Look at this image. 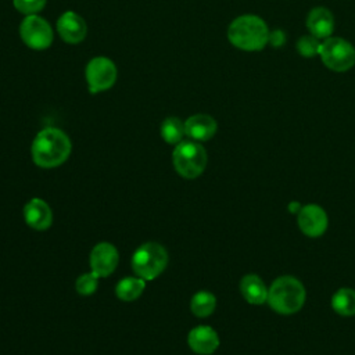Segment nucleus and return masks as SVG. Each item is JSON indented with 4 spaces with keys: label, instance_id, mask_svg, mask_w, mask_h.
<instances>
[{
    "label": "nucleus",
    "instance_id": "obj_12",
    "mask_svg": "<svg viewBox=\"0 0 355 355\" xmlns=\"http://www.w3.org/2000/svg\"><path fill=\"white\" fill-rule=\"evenodd\" d=\"M219 336L215 329L207 324L196 326L189 331L187 344L190 349L198 355H211L219 347Z\"/></svg>",
    "mask_w": 355,
    "mask_h": 355
},
{
    "label": "nucleus",
    "instance_id": "obj_18",
    "mask_svg": "<svg viewBox=\"0 0 355 355\" xmlns=\"http://www.w3.org/2000/svg\"><path fill=\"white\" fill-rule=\"evenodd\" d=\"M146 288V280L139 276L123 277L118 282L115 287V294L122 301H135L137 300Z\"/></svg>",
    "mask_w": 355,
    "mask_h": 355
},
{
    "label": "nucleus",
    "instance_id": "obj_6",
    "mask_svg": "<svg viewBox=\"0 0 355 355\" xmlns=\"http://www.w3.org/2000/svg\"><path fill=\"white\" fill-rule=\"evenodd\" d=\"M319 57L327 69L345 72L355 65V47L344 37L330 36L322 40Z\"/></svg>",
    "mask_w": 355,
    "mask_h": 355
},
{
    "label": "nucleus",
    "instance_id": "obj_17",
    "mask_svg": "<svg viewBox=\"0 0 355 355\" xmlns=\"http://www.w3.org/2000/svg\"><path fill=\"white\" fill-rule=\"evenodd\" d=\"M331 309L344 318L355 315V290L349 287L338 288L331 297Z\"/></svg>",
    "mask_w": 355,
    "mask_h": 355
},
{
    "label": "nucleus",
    "instance_id": "obj_20",
    "mask_svg": "<svg viewBox=\"0 0 355 355\" xmlns=\"http://www.w3.org/2000/svg\"><path fill=\"white\" fill-rule=\"evenodd\" d=\"M161 136L169 144H179L186 136L184 122L176 116H168L161 123Z\"/></svg>",
    "mask_w": 355,
    "mask_h": 355
},
{
    "label": "nucleus",
    "instance_id": "obj_3",
    "mask_svg": "<svg viewBox=\"0 0 355 355\" xmlns=\"http://www.w3.org/2000/svg\"><path fill=\"white\" fill-rule=\"evenodd\" d=\"M306 290L302 282L294 276L276 277L268 287V305L279 315H294L305 304Z\"/></svg>",
    "mask_w": 355,
    "mask_h": 355
},
{
    "label": "nucleus",
    "instance_id": "obj_10",
    "mask_svg": "<svg viewBox=\"0 0 355 355\" xmlns=\"http://www.w3.org/2000/svg\"><path fill=\"white\" fill-rule=\"evenodd\" d=\"M118 261V250L111 243H98L92 248L90 252V270L98 277H107L115 270Z\"/></svg>",
    "mask_w": 355,
    "mask_h": 355
},
{
    "label": "nucleus",
    "instance_id": "obj_9",
    "mask_svg": "<svg viewBox=\"0 0 355 355\" xmlns=\"http://www.w3.org/2000/svg\"><path fill=\"white\" fill-rule=\"evenodd\" d=\"M297 225L305 236L315 239L327 230L329 216L319 204H305L297 212Z\"/></svg>",
    "mask_w": 355,
    "mask_h": 355
},
{
    "label": "nucleus",
    "instance_id": "obj_11",
    "mask_svg": "<svg viewBox=\"0 0 355 355\" xmlns=\"http://www.w3.org/2000/svg\"><path fill=\"white\" fill-rule=\"evenodd\" d=\"M57 32L65 43L78 44L86 37L87 26L79 14L75 11H65L57 21Z\"/></svg>",
    "mask_w": 355,
    "mask_h": 355
},
{
    "label": "nucleus",
    "instance_id": "obj_1",
    "mask_svg": "<svg viewBox=\"0 0 355 355\" xmlns=\"http://www.w3.org/2000/svg\"><path fill=\"white\" fill-rule=\"evenodd\" d=\"M72 150L65 132L57 128H44L33 139L31 153L33 162L40 168H55L64 164Z\"/></svg>",
    "mask_w": 355,
    "mask_h": 355
},
{
    "label": "nucleus",
    "instance_id": "obj_22",
    "mask_svg": "<svg viewBox=\"0 0 355 355\" xmlns=\"http://www.w3.org/2000/svg\"><path fill=\"white\" fill-rule=\"evenodd\" d=\"M98 276L94 275L92 270L89 273L80 275L75 282V288L80 295H92L96 293L98 287Z\"/></svg>",
    "mask_w": 355,
    "mask_h": 355
},
{
    "label": "nucleus",
    "instance_id": "obj_19",
    "mask_svg": "<svg viewBox=\"0 0 355 355\" xmlns=\"http://www.w3.org/2000/svg\"><path fill=\"white\" fill-rule=\"evenodd\" d=\"M216 308V297L207 290L197 291L190 300V311L197 318H208Z\"/></svg>",
    "mask_w": 355,
    "mask_h": 355
},
{
    "label": "nucleus",
    "instance_id": "obj_14",
    "mask_svg": "<svg viewBox=\"0 0 355 355\" xmlns=\"http://www.w3.org/2000/svg\"><path fill=\"white\" fill-rule=\"evenodd\" d=\"M24 219L35 230H47L53 223V211L42 198H32L24 207Z\"/></svg>",
    "mask_w": 355,
    "mask_h": 355
},
{
    "label": "nucleus",
    "instance_id": "obj_24",
    "mask_svg": "<svg viewBox=\"0 0 355 355\" xmlns=\"http://www.w3.org/2000/svg\"><path fill=\"white\" fill-rule=\"evenodd\" d=\"M287 40L286 32L283 29H273L269 32V37H268V44H270L272 47H282Z\"/></svg>",
    "mask_w": 355,
    "mask_h": 355
},
{
    "label": "nucleus",
    "instance_id": "obj_7",
    "mask_svg": "<svg viewBox=\"0 0 355 355\" xmlns=\"http://www.w3.org/2000/svg\"><path fill=\"white\" fill-rule=\"evenodd\" d=\"M85 76L89 92L92 94H97L114 86V83L116 82L118 71L115 64L110 58L98 55L87 62Z\"/></svg>",
    "mask_w": 355,
    "mask_h": 355
},
{
    "label": "nucleus",
    "instance_id": "obj_15",
    "mask_svg": "<svg viewBox=\"0 0 355 355\" xmlns=\"http://www.w3.org/2000/svg\"><path fill=\"white\" fill-rule=\"evenodd\" d=\"M218 130L216 121L208 114H194L184 121L186 136L194 141H207Z\"/></svg>",
    "mask_w": 355,
    "mask_h": 355
},
{
    "label": "nucleus",
    "instance_id": "obj_8",
    "mask_svg": "<svg viewBox=\"0 0 355 355\" xmlns=\"http://www.w3.org/2000/svg\"><path fill=\"white\" fill-rule=\"evenodd\" d=\"M22 42L33 50H44L53 43V29L50 24L37 14L26 15L19 25Z\"/></svg>",
    "mask_w": 355,
    "mask_h": 355
},
{
    "label": "nucleus",
    "instance_id": "obj_16",
    "mask_svg": "<svg viewBox=\"0 0 355 355\" xmlns=\"http://www.w3.org/2000/svg\"><path fill=\"white\" fill-rule=\"evenodd\" d=\"M240 293L251 305H263L268 300V286L255 273H248L241 277Z\"/></svg>",
    "mask_w": 355,
    "mask_h": 355
},
{
    "label": "nucleus",
    "instance_id": "obj_5",
    "mask_svg": "<svg viewBox=\"0 0 355 355\" xmlns=\"http://www.w3.org/2000/svg\"><path fill=\"white\" fill-rule=\"evenodd\" d=\"M168 265V252L158 243H144L132 255V269L136 276L147 280L158 277Z\"/></svg>",
    "mask_w": 355,
    "mask_h": 355
},
{
    "label": "nucleus",
    "instance_id": "obj_21",
    "mask_svg": "<svg viewBox=\"0 0 355 355\" xmlns=\"http://www.w3.org/2000/svg\"><path fill=\"white\" fill-rule=\"evenodd\" d=\"M322 46V40L318 39L316 36L308 33V35H302L297 43H295V50L300 55H302L304 58H312L315 55H319V50Z\"/></svg>",
    "mask_w": 355,
    "mask_h": 355
},
{
    "label": "nucleus",
    "instance_id": "obj_23",
    "mask_svg": "<svg viewBox=\"0 0 355 355\" xmlns=\"http://www.w3.org/2000/svg\"><path fill=\"white\" fill-rule=\"evenodd\" d=\"M12 4L17 11L25 15H33L43 10L46 0H12Z\"/></svg>",
    "mask_w": 355,
    "mask_h": 355
},
{
    "label": "nucleus",
    "instance_id": "obj_2",
    "mask_svg": "<svg viewBox=\"0 0 355 355\" xmlns=\"http://www.w3.org/2000/svg\"><path fill=\"white\" fill-rule=\"evenodd\" d=\"M269 32L265 19L254 14H244L230 22L227 39L239 50L259 51L268 44Z\"/></svg>",
    "mask_w": 355,
    "mask_h": 355
},
{
    "label": "nucleus",
    "instance_id": "obj_4",
    "mask_svg": "<svg viewBox=\"0 0 355 355\" xmlns=\"http://www.w3.org/2000/svg\"><path fill=\"white\" fill-rule=\"evenodd\" d=\"M207 161L208 155L205 148L202 144H200V141L194 140H182L179 144H176L172 153V164L175 171L186 179L198 178L204 172Z\"/></svg>",
    "mask_w": 355,
    "mask_h": 355
},
{
    "label": "nucleus",
    "instance_id": "obj_13",
    "mask_svg": "<svg viewBox=\"0 0 355 355\" xmlns=\"http://www.w3.org/2000/svg\"><path fill=\"white\" fill-rule=\"evenodd\" d=\"M306 29L311 35L316 36L320 40H324L333 36L334 31V15L333 12L322 6L313 7L309 10L305 21Z\"/></svg>",
    "mask_w": 355,
    "mask_h": 355
}]
</instances>
